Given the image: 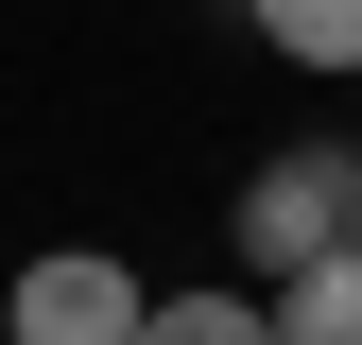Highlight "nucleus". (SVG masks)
<instances>
[{"mask_svg":"<svg viewBox=\"0 0 362 345\" xmlns=\"http://www.w3.org/2000/svg\"><path fill=\"white\" fill-rule=\"evenodd\" d=\"M276 345H362V242L310 259V276H276Z\"/></svg>","mask_w":362,"mask_h":345,"instance_id":"7ed1b4c3","label":"nucleus"},{"mask_svg":"<svg viewBox=\"0 0 362 345\" xmlns=\"http://www.w3.org/2000/svg\"><path fill=\"white\" fill-rule=\"evenodd\" d=\"M242 18H259V35H276V52H293V69H328V86L362 69V0H242Z\"/></svg>","mask_w":362,"mask_h":345,"instance_id":"20e7f679","label":"nucleus"},{"mask_svg":"<svg viewBox=\"0 0 362 345\" xmlns=\"http://www.w3.org/2000/svg\"><path fill=\"white\" fill-rule=\"evenodd\" d=\"M345 242H362V139H276L242 172V259L259 276H310Z\"/></svg>","mask_w":362,"mask_h":345,"instance_id":"f257e3e1","label":"nucleus"},{"mask_svg":"<svg viewBox=\"0 0 362 345\" xmlns=\"http://www.w3.org/2000/svg\"><path fill=\"white\" fill-rule=\"evenodd\" d=\"M139 345H276V311H259V293H156Z\"/></svg>","mask_w":362,"mask_h":345,"instance_id":"39448f33","label":"nucleus"},{"mask_svg":"<svg viewBox=\"0 0 362 345\" xmlns=\"http://www.w3.org/2000/svg\"><path fill=\"white\" fill-rule=\"evenodd\" d=\"M156 293L121 276L104 242H52V259H18V293H0V345H139Z\"/></svg>","mask_w":362,"mask_h":345,"instance_id":"f03ea898","label":"nucleus"}]
</instances>
